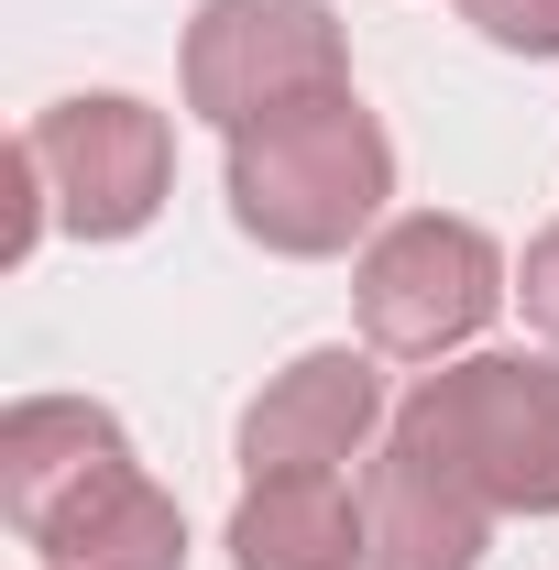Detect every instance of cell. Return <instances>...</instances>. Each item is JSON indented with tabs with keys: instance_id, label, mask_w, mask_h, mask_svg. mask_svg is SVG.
Returning a JSON list of instances; mask_svg holds the SVG:
<instances>
[{
	"instance_id": "obj_1",
	"label": "cell",
	"mask_w": 559,
	"mask_h": 570,
	"mask_svg": "<svg viewBox=\"0 0 559 570\" xmlns=\"http://www.w3.org/2000/svg\"><path fill=\"white\" fill-rule=\"evenodd\" d=\"M219 187H231V219H242L264 253L318 264V253H351V242L384 219V198H395V142H384V121H373L351 88H318V99H296V110L242 121Z\"/></svg>"
},
{
	"instance_id": "obj_2",
	"label": "cell",
	"mask_w": 559,
	"mask_h": 570,
	"mask_svg": "<svg viewBox=\"0 0 559 570\" xmlns=\"http://www.w3.org/2000/svg\"><path fill=\"white\" fill-rule=\"evenodd\" d=\"M406 439L461 461L493 515H559V362L538 352H472L406 384Z\"/></svg>"
},
{
	"instance_id": "obj_3",
	"label": "cell",
	"mask_w": 559,
	"mask_h": 570,
	"mask_svg": "<svg viewBox=\"0 0 559 570\" xmlns=\"http://www.w3.org/2000/svg\"><path fill=\"white\" fill-rule=\"evenodd\" d=\"M351 307H362V352L384 362H450L461 341H483V318L504 307V253L483 219L406 209L384 219L351 264Z\"/></svg>"
},
{
	"instance_id": "obj_4",
	"label": "cell",
	"mask_w": 559,
	"mask_h": 570,
	"mask_svg": "<svg viewBox=\"0 0 559 570\" xmlns=\"http://www.w3.org/2000/svg\"><path fill=\"white\" fill-rule=\"evenodd\" d=\"M318 88H351L330 0H198V22H187V110L198 121L242 132Z\"/></svg>"
},
{
	"instance_id": "obj_5",
	"label": "cell",
	"mask_w": 559,
	"mask_h": 570,
	"mask_svg": "<svg viewBox=\"0 0 559 570\" xmlns=\"http://www.w3.org/2000/svg\"><path fill=\"white\" fill-rule=\"evenodd\" d=\"M22 154L45 165V198H56V230L77 242H133L143 219L165 209V187H176V132H165V110H143L121 88H99V99H56Z\"/></svg>"
},
{
	"instance_id": "obj_6",
	"label": "cell",
	"mask_w": 559,
	"mask_h": 570,
	"mask_svg": "<svg viewBox=\"0 0 559 570\" xmlns=\"http://www.w3.org/2000/svg\"><path fill=\"white\" fill-rule=\"evenodd\" d=\"M373 428H395L384 417L373 352H351V341L296 352L275 384L242 406V472H253V483H275V472H341V461L373 450Z\"/></svg>"
},
{
	"instance_id": "obj_7",
	"label": "cell",
	"mask_w": 559,
	"mask_h": 570,
	"mask_svg": "<svg viewBox=\"0 0 559 570\" xmlns=\"http://www.w3.org/2000/svg\"><path fill=\"white\" fill-rule=\"evenodd\" d=\"M362 527H373V570H483V549H493L483 483L406 428H384V450H373Z\"/></svg>"
},
{
	"instance_id": "obj_8",
	"label": "cell",
	"mask_w": 559,
	"mask_h": 570,
	"mask_svg": "<svg viewBox=\"0 0 559 570\" xmlns=\"http://www.w3.org/2000/svg\"><path fill=\"white\" fill-rule=\"evenodd\" d=\"M110 472H133V428L88 395H22L0 417V504L22 538H45L77 494H99Z\"/></svg>"
},
{
	"instance_id": "obj_9",
	"label": "cell",
	"mask_w": 559,
	"mask_h": 570,
	"mask_svg": "<svg viewBox=\"0 0 559 570\" xmlns=\"http://www.w3.org/2000/svg\"><path fill=\"white\" fill-rule=\"evenodd\" d=\"M231 570H373V527L330 472H275L231 504Z\"/></svg>"
},
{
	"instance_id": "obj_10",
	"label": "cell",
	"mask_w": 559,
	"mask_h": 570,
	"mask_svg": "<svg viewBox=\"0 0 559 570\" xmlns=\"http://www.w3.org/2000/svg\"><path fill=\"white\" fill-rule=\"evenodd\" d=\"M56 570H187V515L154 472H110L99 494H77L45 538H33Z\"/></svg>"
},
{
	"instance_id": "obj_11",
	"label": "cell",
	"mask_w": 559,
	"mask_h": 570,
	"mask_svg": "<svg viewBox=\"0 0 559 570\" xmlns=\"http://www.w3.org/2000/svg\"><path fill=\"white\" fill-rule=\"evenodd\" d=\"M493 56H559V0H461Z\"/></svg>"
},
{
	"instance_id": "obj_12",
	"label": "cell",
	"mask_w": 559,
	"mask_h": 570,
	"mask_svg": "<svg viewBox=\"0 0 559 570\" xmlns=\"http://www.w3.org/2000/svg\"><path fill=\"white\" fill-rule=\"evenodd\" d=\"M516 296H527V318H538V330L559 341V219L538 230V242H527V275H516Z\"/></svg>"
}]
</instances>
